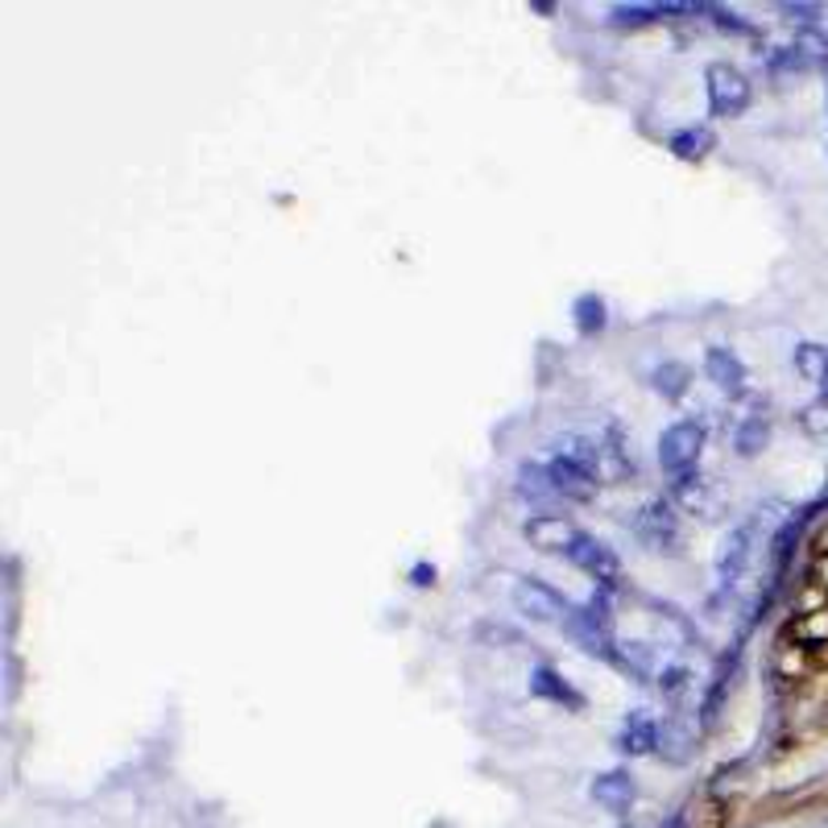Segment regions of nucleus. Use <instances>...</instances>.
I'll use <instances>...</instances> for the list:
<instances>
[{"label": "nucleus", "instance_id": "7", "mask_svg": "<svg viewBox=\"0 0 828 828\" xmlns=\"http://www.w3.org/2000/svg\"><path fill=\"white\" fill-rule=\"evenodd\" d=\"M750 555H754V526H733L721 538V552H717V576L721 585H738L742 571L750 568Z\"/></svg>", "mask_w": 828, "mask_h": 828}, {"label": "nucleus", "instance_id": "26", "mask_svg": "<svg viewBox=\"0 0 828 828\" xmlns=\"http://www.w3.org/2000/svg\"><path fill=\"white\" fill-rule=\"evenodd\" d=\"M658 828H688V820H684V816H672L667 825H658Z\"/></svg>", "mask_w": 828, "mask_h": 828}, {"label": "nucleus", "instance_id": "18", "mask_svg": "<svg viewBox=\"0 0 828 828\" xmlns=\"http://www.w3.org/2000/svg\"><path fill=\"white\" fill-rule=\"evenodd\" d=\"M688 381H691L688 364H679V361H663L651 369V385H655L663 397H684L688 394Z\"/></svg>", "mask_w": 828, "mask_h": 828}, {"label": "nucleus", "instance_id": "12", "mask_svg": "<svg viewBox=\"0 0 828 828\" xmlns=\"http://www.w3.org/2000/svg\"><path fill=\"white\" fill-rule=\"evenodd\" d=\"M531 691H535L538 700H547V705H559V708H571V712H580L585 708V696L571 688L564 675L555 672V667H535L531 672Z\"/></svg>", "mask_w": 828, "mask_h": 828}, {"label": "nucleus", "instance_id": "14", "mask_svg": "<svg viewBox=\"0 0 828 828\" xmlns=\"http://www.w3.org/2000/svg\"><path fill=\"white\" fill-rule=\"evenodd\" d=\"M675 498L684 501V510H691V514H705L712 518L717 514V489H712V481H705V477H679L675 481Z\"/></svg>", "mask_w": 828, "mask_h": 828}, {"label": "nucleus", "instance_id": "23", "mask_svg": "<svg viewBox=\"0 0 828 828\" xmlns=\"http://www.w3.org/2000/svg\"><path fill=\"white\" fill-rule=\"evenodd\" d=\"M795 639L799 642H825L828 639V609H820V613H808L804 621H795Z\"/></svg>", "mask_w": 828, "mask_h": 828}, {"label": "nucleus", "instance_id": "25", "mask_svg": "<svg viewBox=\"0 0 828 828\" xmlns=\"http://www.w3.org/2000/svg\"><path fill=\"white\" fill-rule=\"evenodd\" d=\"M783 13H795V18L808 21V13H820V9L816 4H783Z\"/></svg>", "mask_w": 828, "mask_h": 828}, {"label": "nucleus", "instance_id": "17", "mask_svg": "<svg viewBox=\"0 0 828 828\" xmlns=\"http://www.w3.org/2000/svg\"><path fill=\"white\" fill-rule=\"evenodd\" d=\"M795 369H799L811 385H820V394L828 397V348L825 345H799V348H795Z\"/></svg>", "mask_w": 828, "mask_h": 828}, {"label": "nucleus", "instance_id": "20", "mask_svg": "<svg viewBox=\"0 0 828 828\" xmlns=\"http://www.w3.org/2000/svg\"><path fill=\"white\" fill-rule=\"evenodd\" d=\"M766 439H771V423L762 414H750L742 427L733 432V448H738V456H759Z\"/></svg>", "mask_w": 828, "mask_h": 828}, {"label": "nucleus", "instance_id": "21", "mask_svg": "<svg viewBox=\"0 0 828 828\" xmlns=\"http://www.w3.org/2000/svg\"><path fill=\"white\" fill-rule=\"evenodd\" d=\"M667 145H672L675 157H688V162H696V157H705L708 150H712V133H708V129H679Z\"/></svg>", "mask_w": 828, "mask_h": 828}, {"label": "nucleus", "instance_id": "22", "mask_svg": "<svg viewBox=\"0 0 828 828\" xmlns=\"http://www.w3.org/2000/svg\"><path fill=\"white\" fill-rule=\"evenodd\" d=\"M667 13H679L675 4H618L613 9V21L618 25H646V21H658Z\"/></svg>", "mask_w": 828, "mask_h": 828}, {"label": "nucleus", "instance_id": "4", "mask_svg": "<svg viewBox=\"0 0 828 828\" xmlns=\"http://www.w3.org/2000/svg\"><path fill=\"white\" fill-rule=\"evenodd\" d=\"M510 601H514V609L522 618L535 621V625H564L571 613L568 601H564L555 588L543 585V580H518L514 592H510Z\"/></svg>", "mask_w": 828, "mask_h": 828}, {"label": "nucleus", "instance_id": "10", "mask_svg": "<svg viewBox=\"0 0 828 828\" xmlns=\"http://www.w3.org/2000/svg\"><path fill=\"white\" fill-rule=\"evenodd\" d=\"M592 799H597L604 811L625 816V811H630V804L639 799V783H634V775H630V771H604V775L592 778Z\"/></svg>", "mask_w": 828, "mask_h": 828}, {"label": "nucleus", "instance_id": "3", "mask_svg": "<svg viewBox=\"0 0 828 828\" xmlns=\"http://www.w3.org/2000/svg\"><path fill=\"white\" fill-rule=\"evenodd\" d=\"M705 91L712 117L729 121V117H742L745 108H750V79L738 67H729V63H712L705 70Z\"/></svg>", "mask_w": 828, "mask_h": 828}, {"label": "nucleus", "instance_id": "16", "mask_svg": "<svg viewBox=\"0 0 828 828\" xmlns=\"http://www.w3.org/2000/svg\"><path fill=\"white\" fill-rule=\"evenodd\" d=\"M514 489H518V498L522 501H552V498H559L555 493V481H552V472H547V465H522L518 468V481H514Z\"/></svg>", "mask_w": 828, "mask_h": 828}, {"label": "nucleus", "instance_id": "6", "mask_svg": "<svg viewBox=\"0 0 828 828\" xmlns=\"http://www.w3.org/2000/svg\"><path fill=\"white\" fill-rule=\"evenodd\" d=\"M568 564H576L585 576L601 580V585H618L621 580V559L613 555L609 543H601V538H592V535H580L576 543H571Z\"/></svg>", "mask_w": 828, "mask_h": 828}, {"label": "nucleus", "instance_id": "9", "mask_svg": "<svg viewBox=\"0 0 828 828\" xmlns=\"http://www.w3.org/2000/svg\"><path fill=\"white\" fill-rule=\"evenodd\" d=\"M634 535L651 547V552H667L675 538H679V522H675L672 505L667 501H651L634 522Z\"/></svg>", "mask_w": 828, "mask_h": 828}, {"label": "nucleus", "instance_id": "5", "mask_svg": "<svg viewBox=\"0 0 828 828\" xmlns=\"http://www.w3.org/2000/svg\"><path fill=\"white\" fill-rule=\"evenodd\" d=\"M522 535H526V543L535 547V552H559V555H568L571 552V543L585 535L571 518L564 514H531L526 518V526H522Z\"/></svg>", "mask_w": 828, "mask_h": 828}, {"label": "nucleus", "instance_id": "15", "mask_svg": "<svg viewBox=\"0 0 828 828\" xmlns=\"http://www.w3.org/2000/svg\"><path fill=\"white\" fill-rule=\"evenodd\" d=\"M658 754L667 762H675V766H684L696 754V733L684 721H667L658 729Z\"/></svg>", "mask_w": 828, "mask_h": 828}, {"label": "nucleus", "instance_id": "1", "mask_svg": "<svg viewBox=\"0 0 828 828\" xmlns=\"http://www.w3.org/2000/svg\"><path fill=\"white\" fill-rule=\"evenodd\" d=\"M568 639L592 658H604V663H618L621 658V642L613 634V613H609V601L604 597H588L580 609H571L568 621H564Z\"/></svg>", "mask_w": 828, "mask_h": 828}, {"label": "nucleus", "instance_id": "24", "mask_svg": "<svg viewBox=\"0 0 828 828\" xmlns=\"http://www.w3.org/2000/svg\"><path fill=\"white\" fill-rule=\"evenodd\" d=\"M658 688L667 691V696H679V691L688 688V672H684V667H672V672H663V675H658Z\"/></svg>", "mask_w": 828, "mask_h": 828}, {"label": "nucleus", "instance_id": "2", "mask_svg": "<svg viewBox=\"0 0 828 828\" xmlns=\"http://www.w3.org/2000/svg\"><path fill=\"white\" fill-rule=\"evenodd\" d=\"M700 451H705V427L700 423H672L667 432L658 435V468L667 477H675V481L696 468Z\"/></svg>", "mask_w": 828, "mask_h": 828}, {"label": "nucleus", "instance_id": "11", "mask_svg": "<svg viewBox=\"0 0 828 828\" xmlns=\"http://www.w3.org/2000/svg\"><path fill=\"white\" fill-rule=\"evenodd\" d=\"M618 750L630 754V759H642V754H658V724L655 717H646V708H634L625 724L618 733Z\"/></svg>", "mask_w": 828, "mask_h": 828}, {"label": "nucleus", "instance_id": "19", "mask_svg": "<svg viewBox=\"0 0 828 828\" xmlns=\"http://www.w3.org/2000/svg\"><path fill=\"white\" fill-rule=\"evenodd\" d=\"M571 315H576V328H580V336H597V331H604V298H597V294H580L576 303H571Z\"/></svg>", "mask_w": 828, "mask_h": 828}, {"label": "nucleus", "instance_id": "13", "mask_svg": "<svg viewBox=\"0 0 828 828\" xmlns=\"http://www.w3.org/2000/svg\"><path fill=\"white\" fill-rule=\"evenodd\" d=\"M547 472H552L555 481V493L568 501H588L592 493H597V477L592 472H585L580 465H571V460H564V456H555L552 465H547Z\"/></svg>", "mask_w": 828, "mask_h": 828}, {"label": "nucleus", "instance_id": "8", "mask_svg": "<svg viewBox=\"0 0 828 828\" xmlns=\"http://www.w3.org/2000/svg\"><path fill=\"white\" fill-rule=\"evenodd\" d=\"M705 378L717 385V390H724V394H745V381H750V373H745L742 357L733 352V348L724 345H712L705 352Z\"/></svg>", "mask_w": 828, "mask_h": 828}]
</instances>
